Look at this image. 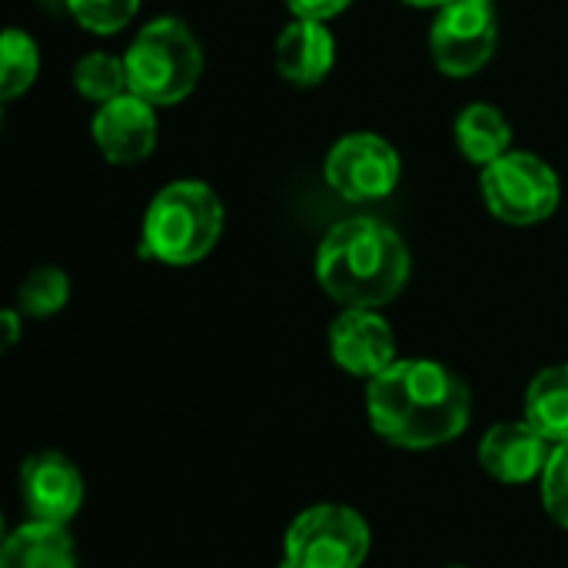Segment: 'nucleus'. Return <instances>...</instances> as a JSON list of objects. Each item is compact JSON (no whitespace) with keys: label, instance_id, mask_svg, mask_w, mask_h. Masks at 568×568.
Returning a JSON list of instances; mask_svg holds the SVG:
<instances>
[{"label":"nucleus","instance_id":"f257e3e1","mask_svg":"<svg viewBox=\"0 0 568 568\" xmlns=\"http://www.w3.org/2000/svg\"><path fill=\"white\" fill-rule=\"evenodd\" d=\"M369 426L399 449H439L459 439L473 416V393L436 359H396L366 383Z\"/></svg>","mask_w":568,"mask_h":568},{"label":"nucleus","instance_id":"f03ea898","mask_svg":"<svg viewBox=\"0 0 568 568\" xmlns=\"http://www.w3.org/2000/svg\"><path fill=\"white\" fill-rule=\"evenodd\" d=\"M406 240L376 216H349L326 230L316 250V283L343 310H379L409 283Z\"/></svg>","mask_w":568,"mask_h":568},{"label":"nucleus","instance_id":"7ed1b4c3","mask_svg":"<svg viewBox=\"0 0 568 568\" xmlns=\"http://www.w3.org/2000/svg\"><path fill=\"white\" fill-rule=\"evenodd\" d=\"M226 210L203 180H173L146 206L140 226V256L163 266H193L213 253L223 236Z\"/></svg>","mask_w":568,"mask_h":568},{"label":"nucleus","instance_id":"20e7f679","mask_svg":"<svg viewBox=\"0 0 568 568\" xmlns=\"http://www.w3.org/2000/svg\"><path fill=\"white\" fill-rule=\"evenodd\" d=\"M123 60L130 93L150 100L153 106L186 100L203 77V47L180 17H156L140 27Z\"/></svg>","mask_w":568,"mask_h":568},{"label":"nucleus","instance_id":"39448f33","mask_svg":"<svg viewBox=\"0 0 568 568\" xmlns=\"http://www.w3.org/2000/svg\"><path fill=\"white\" fill-rule=\"evenodd\" d=\"M486 210L509 226L546 223L562 203V180L549 160L529 150H509L479 170Z\"/></svg>","mask_w":568,"mask_h":568},{"label":"nucleus","instance_id":"423d86ee","mask_svg":"<svg viewBox=\"0 0 568 568\" xmlns=\"http://www.w3.org/2000/svg\"><path fill=\"white\" fill-rule=\"evenodd\" d=\"M373 532L366 519L336 503L303 509L286 536L280 568H359L369 559Z\"/></svg>","mask_w":568,"mask_h":568},{"label":"nucleus","instance_id":"0eeeda50","mask_svg":"<svg viewBox=\"0 0 568 568\" xmlns=\"http://www.w3.org/2000/svg\"><path fill=\"white\" fill-rule=\"evenodd\" d=\"M403 176V156L399 150L369 130H356L339 136L326 160H323V180L326 186L346 200V203H379L386 200Z\"/></svg>","mask_w":568,"mask_h":568},{"label":"nucleus","instance_id":"6e6552de","mask_svg":"<svg viewBox=\"0 0 568 568\" xmlns=\"http://www.w3.org/2000/svg\"><path fill=\"white\" fill-rule=\"evenodd\" d=\"M499 47V7L496 0H453L436 10L429 27V53L439 73L473 77Z\"/></svg>","mask_w":568,"mask_h":568},{"label":"nucleus","instance_id":"1a4fd4ad","mask_svg":"<svg viewBox=\"0 0 568 568\" xmlns=\"http://www.w3.org/2000/svg\"><path fill=\"white\" fill-rule=\"evenodd\" d=\"M90 136L106 163L136 166L156 150L160 140L156 106L130 90L106 103H97V113L90 120Z\"/></svg>","mask_w":568,"mask_h":568},{"label":"nucleus","instance_id":"9d476101","mask_svg":"<svg viewBox=\"0 0 568 568\" xmlns=\"http://www.w3.org/2000/svg\"><path fill=\"white\" fill-rule=\"evenodd\" d=\"M329 356L343 373L369 383L399 359L396 333L379 310H343L329 326Z\"/></svg>","mask_w":568,"mask_h":568},{"label":"nucleus","instance_id":"9b49d317","mask_svg":"<svg viewBox=\"0 0 568 568\" xmlns=\"http://www.w3.org/2000/svg\"><path fill=\"white\" fill-rule=\"evenodd\" d=\"M20 503L30 519L67 526L83 506V476L63 453H33L20 463Z\"/></svg>","mask_w":568,"mask_h":568},{"label":"nucleus","instance_id":"f8f14e48","mask_svg":"<svg viewBox=\"0 0 568 568\" xmlns=\"http://www.w3.org/2000/svg\"><path fill=\"white\" fill-rule=\"evenodd\" d=\"M549 456H552V443L539 436L526 419L499 423L479 443V466L506 486H523L542 476Z\"/></svg>","mask_w":568,"mask_h":568},{"label":"nucleus","instance_id":"ddd939ff","mask_svg":"<svg viewBox=\"0 0 568 568\" xmlns=\"http://www.w3.org/2000/svg\"><path fill=\"white\" fill-rule=\"evenodd\" d=\"M273 60L286 83L303 90L320 87L336 63V37L323 20L293 17L276 37Z\"/></svg>","mask_w":568,"mask_h":568},{"label":"nucleus","instance_id":"4468645a","mask_svg":"<svg viewBox=\"0 0 568 568\" xmlns=\"http://www.w3.org/2000/svg\"><path fill=\"white\" fill-rule=\"evenodd\" d=\"M0 568H77L73 536L67 526L30 519L3 539Z\"/></svg>","mask_w":568,"mask_h":568},{"label":"nucleus","instance_id":"2eb2a0df","mask_svg":"<svg viewBox=\"0 0 568 568\" xmlns=\"http://www.w3.org/2000/svg\"><path fill=\"white\" fill-rule=\"evenodd\" d=\"M453 136L459 153L473 163V166H489L493 160H499L503 153L513 150V123L509 116L493 106V103H466L456 120H453Z\"/></svg>","mask_w":568,"mask_h":568},{"label":"nucleus","instance_id":"dca6fc26","mask_svg":"<svg viewBox=\"0 0 568 568\" xmlns=\"http://www.w3.org/2000/svg\"><path fill=\"white\" fill-rule=\"evenodd\" d=\"M523 419L552 446L568 443V363L532 376L523 399Z\"/></svg>","mask_w":568,"mask_h":568},{"label":"nucleus","instance_id":"f3484780","mask_svg":"<svg viewBox=\"0 0 568 568\" xmlns=\"http://www.w3.org/2000/svg\"><path fill=\"white\" fill-rule=\"evenodd\" d=\"M40 77V50L30 33L7 27L0 37V100L10 103L23 97Z\"/></svg>","mask_w":568,"mask_h":568},{"label":"nucleus","instance_id":"a211bd4d","mask_svg":"<svg viewBox=\"0 0 568 568\" xmlns=\"http://www.w3.org/2000/svg\"><path fill=\"white\" fill-rule=\"evenodd\" d=\"M73 90L93 103H106L130 90L126 83V60L106 50H90L73 63Z\"/></svg>","mask_w":568,"mask_h":568},{"label":"nucleus","instance_id":"6ab92c4d","mask_svg":"<svg viewBox=\"0 0 568 568\" xmlns=\"http://www.w3.org/2000/svg\"><path fill=\"white\" fill-rule=\"evenodd\" d=\"M70 300V276L60 266H37L17 290V310L30 320L57 316Z\"/></svg>","mask_w":568,"mask_h":568},{"label":"nucleus","instance_id":"aec40b11","mask_svg":"<svg viewBox=\"0 0 568 568\" xmlns=\"http://www.w3.org/2000/svg\"><path fill=\"white\" fill-rule=\"evenodd\" d=\"M63 3L70 17L97 37L120 33L123 27H130V20L140 10V0H63Z\"/></svg>","mask_w":568,"mask_h":568},{"label":"nucleus","instance_id":"412c9836","mask_svg":"<svg viewBox=\"0 0 568 568\" xmlns=\"http://www.w3.org/2000/svg\"><path fill=\"white\" fill-rule=\"evenodd\" d=\"M542 479V506L556 526L568 529V443L552 446Z\"/></svg>","mask_w":568,"mask_h":568},{"label":"nucleus","instance_id":"4be33fe9","mask_svg":"<svg viewBox=\"0 0 568 568\" xmlns=\"http://www.w3.org/2000/svg\"><path fill=\"white\" fill-rule=\"evenodd\" d=\"M290 17H303V20H323L329 23L333 17H339L343 10H349L353 0H283Z\"/></svg>","mask_w":568,"mask_h":568},{"label":"nucleus","instance_id":"5701e85b","mask_svg":"<svg viewBox=\"0 0 568 568\" xmlns=\"http://www.w3.org/2000/svg\"><path fill=\"white\" fill-rule=\"evenodd\" d=\"M20 320H27V316H23L17 306L0 313V323H3V349H10V346L20 339Z\"/></svg>","mask_w":568,"mask_h":568},{"label":"nucleus","instance_id":"b1692460","mask_svg":"<svg viewBox=\"0 0 568 568\" xmlns=\"http://www.w3.org/2000/svg\"><path fill=\"white\" fill-rule=\"evenodd\" d=\"M399 3L416 7V10H439V7H446V3H453V0H399Z\"/></svg>","mask_w":568,"mask_h":568},{"label":"nucleus","instance_id":"393cba45","mask_svg":"<svg viewBox=\"0 0 568 568\" xmlns=\"http://www.w3.org/2000/svg\"><path fill=\"white\" fill-rule=\"evenodd\" d=\"M449 568H466V566H449Z\"/></svg>","mask_w":568,"mask_h":568}]
</instances>
